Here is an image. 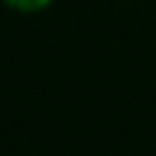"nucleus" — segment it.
Returning <instances> with one entry per match:
<instances>
[{"instance_id":"1","label":"nucleus","mask_w":156,"mask_h":156,"mask_svg":"<svg viewBox=\"0 0 156 156\" xmlns=\"http://www.w3.org/2000/svg\"><path fill=\"white\" fill-rule=\"evenodd\" d=\"M3 3L12 6L15 12H26V15H32V12H44L52 0H3Z\"/></svg>"}]
</instances>
